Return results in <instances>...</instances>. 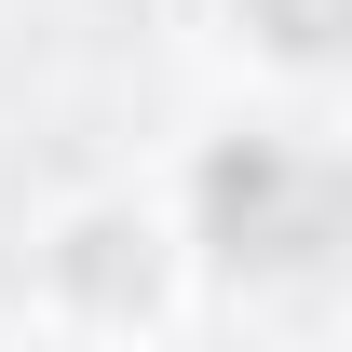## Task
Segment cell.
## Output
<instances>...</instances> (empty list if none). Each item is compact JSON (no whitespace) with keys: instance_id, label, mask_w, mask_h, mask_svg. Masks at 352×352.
I'll return each mask as SVG.
<instances>
[{"instance_id":"cell-1","label":"cell","mask_w":352,"mask_h":352,"mask_svg":"<svg viewBox=\"0 0 352 352\" xmlns=\"http://www.w3.org/2000/svg\"><path fill=\"white\" fill-rule=\"evenodd\" d=\"M204 230H217L230 271H311L325 244H352V176L325 149H285V135H244L204 163Z\"/></svg>"},{"instance_id":"cell-2","label":"cell","mask_w":352,"mask_h":352,"mask_svg":"<svg viewBox=\"0 0 352 352\" xmlns=\"http://www.w3.org/2000/svg\"><path fill=\"white\" fill-rule=\"evenodd\" d=\"M285 54H352V0H244Z\"/></svg>"}]
</instances>
